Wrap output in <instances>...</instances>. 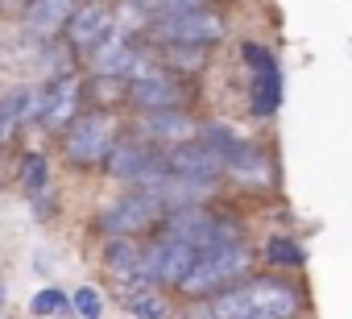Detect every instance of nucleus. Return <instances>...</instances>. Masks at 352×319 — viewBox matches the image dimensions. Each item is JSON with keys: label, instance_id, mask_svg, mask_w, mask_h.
Segmentation results:
<instances>
[{"label": "nucleus", "instance_id": "nucleus-13", "mask_svg": "<svg viewBox=\"0 0 352 319\" xmlns=\"http://www.w3.org/2000/svg\"><path fill=\"white\" fill-rule=\"evenodd\" d=\"M79 100H83V79L79 75H58L46 83V112H42V129L46 133H67V124L79 116Z\"/></svg>", "mask_w": 352, "mask_h": 319}, {"label": "nucleus", "instance_id": "nucleus-4", "mask_svg": "<svg viewBox=\"0 0 352 319\" xmlns=\"http://www.w3.org/2000/svg\"><path fill=\"white\" fill-rule=\"evenodd\" d=\"M116 145V116L108 108H91V112H79L67 133H63V153L67 162L79 166V170H91V166H104L108 153Z\"/></svg>", "mask_w": 352, "mask_h": 319}, {"label": "nucleus", "instance_id": "nucleus-1", "mask_svg": "<svg viewBox=\"0 0 352 319\" xmlns=\"http://www.w3.org/2000/svg\"><path fill=\"white\" fill-rule=\"evenodd\" d=\"M302 290L286 278H245L212 298H195L183 319H294Z\"/></svg>", "mask_w": 352, "mask_h": 319}, {"label": "nucleus", "instance_id": "nucleus-3", "mask_svg": "<svg viewBox=\"0 0 352 319\" xmlns=\"http://www.w3.org/2000/svg\"><path fill=\"white\" fill-rule=\"evenodd\" d=\"M249 274H253V249L245 241H236V245H224V249L195 253V265L187 270V278L174 286V290L187 294L195 302V298H212V294L245 282Z\"/></svg>", "mask_w": 352, "mask_h": 319}, {"label": "nucleus", "instance_id": "nucleus-7", "mask_svg": "<svg viewBox=\"0 0 352 319\" xmlns=\"http://www.w3.org/2000/svg\"><path fill=\"white\" fill-rule=\"evenodd\" d=\"M191 265H195V249H191L187 241L162 236V241L145 245L137 278H141V282H149V286H157V290H166V286L174 290V286L187 278V270H191Z\"/></svg>", "mask_w": 352, "mask_h": 319}, {"label": "nucleus", "instance_id": "nucleus-11", "mask_svg": "<svg viewBox=\"0 0 352 319\" xmlns=\"http://www.w3.org/2000/svg\"><path fill=\"white\" fill-rule=\"evenodd\" d=\"M199 120L183 108H166V112H141V137L149 145H183V141H195L199 137Z\"/></svg>", "mask_w": 352, "mask_h": 319}, {"label": "nucleus", "instance_id": "nucleus-17", "mask_svg": "<svg viewBox=\"0 0 352 319\" xmlns=\"http://www.w3.org/2000/svg\"><path fill=\"white\" fill-rule=\"evenodd\" d=\"M141 253H145V245H137V236H108V245H104V265H108L120 282H129V278H137V270H141Z\"/></svg>", "mask_w": 352, "mask_h": 319}, {"label": "nucleus", "instance_id": "nucleus-15", "mask_svg": "<svg viewBox=\"0 0 352 319\" xmlns=\"http://www.w3.org/2000/svg\"><path fill=\"white\" fill-rule=\"evenodd\" d=\"M120 302H124V311L133 319H170V298L157 286L141 282V278L120 282Z\"/></svg>", "mask_w": 352, "mask_h": 319}, {"label": "nucleus", "instance_id": "nucleus-14", "mask_svg": "<svg viewBox=\"0 0 352 319\" xmlns=\"http://www.w3.org/2000/svg\"><path fill=\"white\" fill-rule=\"evenodd\" d=\"M75 5H79V0H34V5L21 13V30L34 42L63 38V25H67V17H71Z\"/></svg>", "mask_w": 352, "mask_h": 319}, {"label": "nucleus", "instance_id": "nucleus-8", "mask_svg": "<svg viewBox=\"0 0 352 319\" xmlns=\"http://www.w3.org/2000/svg\"><path fill=\"white\" fill-rule=\"evenodd\" d=\"M112 34H116V9L108 0H79L67 17V25H63V38L75 46V54H83V50L91 54Z\"/></svg>", "mask_w": 352, "mask_h": 319}, {"label": "nucleus", "instance_id": "nucleus-20", "mask_svg": "<svg viewBox=\"0 0 352 319\" xmlns=\"http://www.w3.org/2000/svg\"><path fill=\"white\" fill-rule=\"evenodd\" d=\"M265 261L278 265V270H298L302 265V245L286 241V236H270L265 241Z\"/></svg>", "mask_w": 352, "mask_h": 319}, {"label": "nucleus", "instance_id": "nucleus-23", "mask_svg": "<svg viewBox=\"0 0 352 319\" xmlns=\"http://www.w3.org/2000/svg\"><path fill=\"white\" fill-rule=\"evenodd\" d=\"M75 307H79L83 319H100V307H104V302H100V290H96V286H79V290H75Z\"/></svg>", "mask_w": 352, "mask_h": 319}, {"label": "nucleus", "instance_id": "nucleus-25", "mask_svg": "<svg viewBox=\"0 0 352 319\" xmlns=\"http://www.w3.org/2000/svg\"><path fill=\"white\" fill-rule=\"evenodd\" d=\"M34 0H0V9H13V13H25Z\"/></svg>", "mask_w": 352, "mask_h": 319}, {"label": "nucleus", "instance_id": "nucleus-12", "mask_svg": "<svg viewBox=\"0 0 352 319\" xmlns=\"http://www.w3.org/2000/svg\"><path fill=\"white\" fill-rule=\"evenodd\" d=\"M137 58H141V42L133 34H120L116 30L112 38H104L91 50V75L96 79H129Z\"/></svg>", "mask_w": 352, "mask_h": 319}, {"label": "nucleus", "instance_id": "nucleus-19", "mask_svg": "<svg viewBox=\"0 0 352 319\" xmlns=\"http://www.w3.org/2000/svg\"><path fill=\"white\" fill-rule=\"evenodd\" d=\"M204 58H208V46H157V63L174 75L204 71Z\"/></svg>", "mask_w": 352, "mask_h": 319}, {"label": "nucleus", "instance_id": "nucleus-10", "mask_svg": "<svg viewBox=\"0 0 352 319\" xmlns=\"http://www.w3.org/2000/svg\"><path fill=\"white\" fill-rule=\"evenodd\" d=\"M245 58L253 67V112L257 116H274L282 104V75L270 50H261L257 42H245Z\"/></svg>", "mask_w": 352, "mask_h": 319}, {"label": "nucleus", "instance_id": "nucleus-5", "mask_svg": "<svg viewBox=\"0 0 352 319\" xmlns=\"http://www.w3.org/2000/svg\"><path fill=\"white\" fill-rule=\"evenodd\" d=\"M104 170L120 183H133V187H149L153 179L166 175V149L149 145L145 137H129V141H116Z\"/></svg>", "mask_w": 352, "mask_h": 319}, {"label": "nucleus", "instance_id": "nucleus-16", "mask_svg": "<svg viewBox=\"0 0 352 319\" xmlns=\"http://www.w3.org/2000/svg\"><path fill=\"white\" fill-rule=\"evenodd\" d=\"M228 175L241 179V183L265 187V183L274 179V162H270V153H265L261 145H245V141H241V149L228 157Z\"/></svg>", "mask_w": 352, "mask_h": 319}, {"label": "nucleus", "instance_id": "nucleus-18", "mask_svg": "<svg viewBox=\"0 0 352 319\" xmlns=\"http://www.w3.org/2000/svg\"><path fill=\"white\" fill-rule=\"evenodd\" d=\"M0 104H5V112H9L17 124L42 120V112H46V83H42V87H17V91H9V96H0Z\"/></svg>", "mask_w": 352, "mask_h": 319}, {"label": "nucleus", "instance_id": "nucleus-2", "mask_svg": "<svg viewBox=\"0 0 352 319\" xmlns=\"http://www.w3.org/2000/svg\"><path fill=\"white\" fill-rule=\"evenodd\" d=\"M224 34H228V17L216 5H199V0H187V5L145 25V38L153 46H216Z\"/></svg>", "mask_w": 352, "mask_h": 319}, {"label": "nucleus", "instance_id": "nucleus-26", "mask_svg": "<svg viewBox=\"0 0 352 319\" xmlns=\"http://www.w3.org/2000/svg\"><path fill=\"white\" fill-rule=\"evenodd\" d=\"M199 5H216V0H199Z\"/></svg>", "mask_w": 352, "mask_h": 319}, {"label": "nucleus", "instance_id": "nucleus-27", "mask_svg": "<svg viewBox=\"0 0 352 319\" xmlns=\"http://www.w3.org/2000/svg\"><path fill=\"white\" fill-rule=\"evenodd\" d=\"M0 302H5V294H0Z\"/></svg>", "mask_w": 352, "mask_h": 319}, {"label": "nucleus", "instance_id": "nucleus-9", "mask_svg": "<svg viewBox=\"0 0 352 319\" xmlns=\"http://www.w3.org/2000/svg\"><path fill=\"white\" fill-rule=\"evenodd\" d=\"M166 170L170 175H183V179H208L216 183L224 170H228V157L216 153L208 141H183V145H170L166 149Z\"/></svg>", "mask_w": 352, "mask_h": 319}, {"label": "nucleus", "instance_id": "nucleus-24", "mask_svg": "<svg viewBox=\"0 0 352 319\" xmlns=\"http://www.w3.org/2000/svg\"><path fill=\"white\" fill-rule=\"evenodd\" d=\"M13 129H17V120H13V116L5 112V104H0V145H5V141L13 137Z\"/></svg>", "mask_w": 352, "mask_h": 319}, {"label": "nucleus", "instance_id": "nucleus-21", "mask_svg": "<svg viewBox=\"0 0 352 319\" xmlns=\"http://www.w3.org/2000/svg\"><path fill=\"white\" fill-rule=\"evenodd\" d=\"M21 183H25L30 195H42V187H46V157L42 153H25L21 157Z\"/></svg>", "mask_w": 352, "mask_h": 319}, {"label": "nucleus", "instance_id": "nucleus-6", "mask_svg": "<svg viewBox=\"0 0 352 319\" xmlns=\"http://www.w3.org/2000/svg\"><path fill=\"white\" fill-rule=\"evenodd\" d=\"M166 220V212L141 191V187H133L129 195H120V199H112L104 212H100V232L104 236H141V232H149V228H157Z\"/></svg>", "mask_w": 352, "mask_h": 319}, {"label": "nucleus", "instance_id": "nucleus-22", "mask_svg": "<svg viewBox=\"0 0 352 319\" xmlns=\"http://www.w3.org/2000/svg\"><path fill=\"white\" fill-rule=\"evenodd\" d=\"M58 307H67V294H63V290H54V286H50V290H38V294H34V302H30V311H34V315H54Z\"/></svg>", "mask_w": 352, "mask_h": 319}]
</instances>
